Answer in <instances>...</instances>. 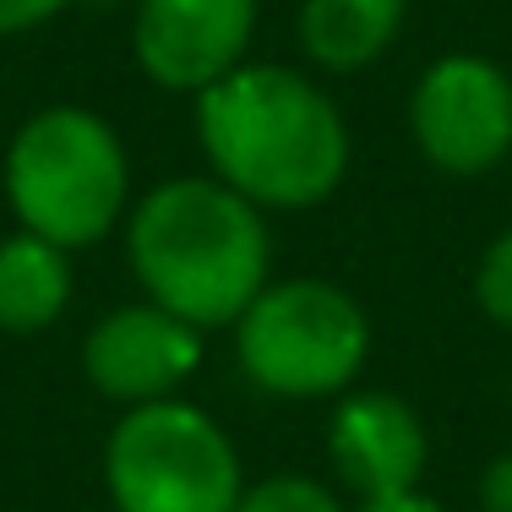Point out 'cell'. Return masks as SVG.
<instances>
[{
    "instance_id": "obj_1",
    "label": "cell",
    "mask_w": 512,
    "mask_h": 512,
    "mask_svg": "<svg viewBox=\"0 0 512 512\" xmlns=\"http://www.w3.org/2000/svg\"><path fill=\"white\" fill-rule=\"evenodd\" d=\"M213 180L262 213L322 207L349 175V120L338 99L284 60H246L191 99Z\"/></svg>"
},
{
    "instance_id": "obj_2",
    "label": "cell",
    "mask_w": 512,
    "mask_h": 512,
    "mask_svg": "<svg viewBox=\"0 0 512 512\" xmlns=\"http://www.w3.org/2000/svg\"><path fill=\"white\" fill-rule=\"evenodd\" d=\"M120 229L142 300L202 333L235 327V316L273 284L267 213L213 175L158 180L131 202Z\"/></svg>"
},
{
    "instance_id": "obj_3",
    "label": "cell",
    "mask_w": 512,
    "mask_h": 512,
    "mask_svg": "<svg viewBox=\"0 0 512 512\" xmlns=\"http://www.w3.org/2000/svg\"><path fill=\"white\" fill-rule=\"evenodd\" d=\"M0 191L17 229L55 240L71 256L109 240L137 202L120 131L82 104H44L11 131Z\"/></svg>"
},
{
    "instance_id": "obj_4",
    "label": "cell",
    "mask_w": 512,
    "mask_h": 512,
    "mask_svg": "<svg viewBox=\"0 0 512 512\" xmlns=\"http://www.w3.org/2000/svg\"><path fill=\"white\" fill-rule=\"evenodd\" d=\"M235 365L262 398H344L371 360V316L333 278H273L235 316Z\"/></svg>"
},
{
    "instance_id": "obj_5",
    "label": "cell",
    "mask_w": 512,
    "mask_h": 512,
    "mask_svg": "<svg viewBox=\"0 0 512 512\" xmlns=\"http://www.w3.org/2000/svg\"><path fill=\"white\" fill-rule=\"evenodd\" d=\"M99 469L115 512H235L246 491L240 447L186 393L120 409Z\"/></svg>"
},
{
    "instance_id": "obj_6",
    "label": "cell",
    "mask_w": 512,
    "mask_h": 512,
    "mask_svg": "<svg viewBox=\"0 0 512 512\" xmlns=\"http://www.w3.org/2000/svg\"><path fill=\"white\" fill-rule=\"evenodd\" d=\"M409 137L425 164L453 180L502 169L512 158V71L469 50L431 60L409 93Z\"/></svg>"
},
{
    "instance_id": "obj_7",
    "label": "cell",
    "mask_w": 512,
    "mask_h": 512,
    "mask_svg": "<svg viewBox=\"0 0 512 512\" xmlns=\"http://www.w3.org/2000/svg\"><path fill=\"white\" fill-rule=\"evenodd\" d=\"M202 327L180 322L153 300H126L104 311L82 338V376L115 409H142L158 398H180V387L202 371Z\"/></svg>"
},
{
    "instance_id": "obj_8",
    "label": "cell",
    "mask_w": 512,
    "mask_h": 512,
    "mask_svg": "<svg viewBox=\"0 0 512 512\" xmlns=\"http://www.w3.org/2000/svg\"><path fill=\"white\" fill-rule=\"evenodd\" d=\"M256 17V0H137L131 55L153 88L197 99L251 60Z\"/></svg>"
},
{
    "instance_id": "obj_9",
    "label": "cell",
    "mask_w": 512,
    "mask_h": 512,
    "mask_svg": "<svg viewBox=\"0 0 512 512\" xmlns=\"http://www.w3.org/2000/svg\"><path fill=\"white\" fill-rule=\"evenodd\" d=\"M327 463L355 502L409 496L420 491L425 463H431V431L409 398L387 387H349L344 398H333Z\"/></svg>"
},
{
    "instance_id": "obj_10",
    "label": "cell",
    "mask_w": 512,
    "mask_h": 512,
    "mask_svg": "<svg viewBox=\"0 0 512 512\" xmlns=\"http://www.w3.org/2000/svg\"><path fill=\"white\" fill-rule=\"evenodd\" d=\"M71 295H77L71 251H60L44 235H28V229L0 235V333H50L71 311Z\"/></svg>"
},
{
    "instance_id": "obj_11",
    "label": "cell",
    "mask_w": 512,
    "mask_h": 512,
    "mask_svg": "<svg viewBox=\"0 0 512 512\" xmlns=\"http://www.w3.org/2000/svg\"><path fill=\"white\" fill-rule=\"evenodd\" d=\"M404 11L409 0H300L295 33L316 71L349 77L393 50Z\"/></svg>"
},
{
    "instance_id": "obj_12",
    "label": "cell",
    "mask_w": 512,
    "mask_h": 512,
    "mask_svg": "<svg viewBox=\"0 0 512 512\" xmlns=\"http://www.w3.org/2000/svg\"><path fill=\"white\" fill-rule=\"evenodd\" d=\"M235 512H349L338 485L316 480V474H295V469H273L262 480H246Z\"/></svg>"
},
{
    "instance_id": "obj_13",
    "label": "cell",
    "mask_w": 512,
    "mask_h": 512,
    "mask_svg": "<svg viewBox=\"0 0 512 512\" xmlns=\"http://www.w3.org/2000/svg\"><path fill=\"white\" fill-rule=\"evenodd\" d=\"M474 306L485 311V322L512 333V229H502L474 262Z\"/></svg>"
},
{
    "instance_id": "obj_14",
    "label": "cell",
    "mask_w": 512,
    "mask_h": 512,
    "mask_svg": "<svg viewBox=\"0 0 512 512\" xmlns=\"http://www.w3.org/2000/svg\"><path fill=\"white\" fill-rule=\"evenodd\" d=\"M71 6H77V0H0V39L44 28V22H55L60 11H71Z\"/></svg>"
},
{
    "instance_id": "obj_15",
    "label": "cell",
    "mask_w": 512,
    "mask_h": 512,
    "mask_svg": "<svg viewBox=\"0 0 512 512\" xmlns=\"http://www.w3.org/2000/svg\"><path fill=\"white\" fill-rule=\"evenodd\" d=\"M480 512H512V447L485 463V474H480Z\"/></svg>"
},
{
    "instance_id": "obj_16",
    "label": "cell",
    "mask_w": 512,
    "mask_h": 512,
    "mask_svg": "<svg viewBox=\"0 0 512 512\" xmlns=\"http://www.w3.org/2000/svg\"><path fill=\"white\" fill-rule=\"evenodd\" d=\"M349 512H447V507L425 491H409V496H382V502H355Z\"/></svg>"
}]
</instances>
